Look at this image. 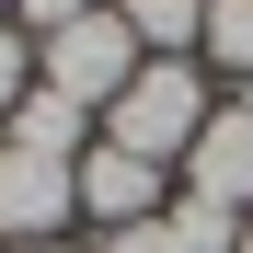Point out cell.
<instances>
[{
  "label": "cell",
  "instance_id": "obj_9",
  "mask_svg": "<svg viewBox=\"0 0 253 253\" xmlns=\"http://www.w3.org/2000/svg\"><path fill=\"white\" fill-rule=\"evenodd\" d=\"M161 219H173L184 253H242V219H230L219 196H184V184H173V207H161Z\"/></svg>",
  "mask_w": 253,
  "mask_h": 253
},
{
  "label": "cell",
  "instance_id": "obj_15",
  "mask_svg": "<svg viewBox=\"0 0 253 253\" xmlns=\"http://www.w3.org/2000/svg\"><path fill=\"white\" fill-rule=\"evenodd\" d=\"M242 253H253V219H242Z\"/></svg>",
  "mask_w": 253,
  "mask_h": 253
},
{
  "label": "cell",
  "instance_id": "obj_14",
  "mask_svg": "<svg viewBox=\"0 0 253 253\" xmlns=\"http://www.w3.org/2000/svg\"><path fill=\"white\" fill-rule=\"evenodd\" d=\"M230 104H242V115H253V81H242V92H230Z\"/></svg>",
  "mask_w": 253,
  "mask_h": 253
},
{
  "label": "cell",
  "instance_id": "obj_1",
  "mask_svg": "<svg viewBox=\"0 0 253 253\" xmlns=\"http://www.w3.org/2000/svg\"><path fill=\"white\" fill-rule=\"evenodd\" d=\"M219 115V81H207V58H138V81L92 115V138L126 150V161H161V173H184L196 126Z\"/></svg>",
  "mask_w": 253,
  "mask_h": 253
},
{
  "label": "cell",
  "instance_id": "obj_7",
  "mask_svg": "<svg viewBox=\"0 0 253 253\" xmlns=\"http://www.w3.org/2000/svg\"><path fill=\"white\" fill-rule=\"evenodd\" d=\"M115 23L138 35V58H196L207 46V0H115Z\"/></svg>",
  "mask_w": 253,
  "mask_h": 253
},
{
  "label": "cell",
  "instance_id": "obj_4",
  "mask_svg": "<svg viewBox=\"0 0 253 253\" xmlns=\"http://www.w3.org/2000/svg\"><path fill=\"white\" fill-rule=\"evenodd\" d=\"M69 219H81V184H69V161L0 150V253H12V242H69Z\"/></svg>",
  "mask_w": 253,
  "mask_h": 253
},
{
  "label": "cell",
  "instance_id": "obj_13",
  "mask_svg": "<svg viewBox=\"0 0 253 253\" xmlns=\"http://www.w3.org/2000/svg\"><path fill=\"white\" fill-rule=\"evenodd\" d=\"M12 253H81V242H12Z\"/></svg>",
  "mask_w": 253,
  "mask_h": 253
},
{
  "label": "cell",
  "instance_id": "obj_5",
  "mask_svg": "<svg viewBox=\"0 0 253 253\" xmlns=\"http://www.w3.org/2000/svg\"><path fill=\"white\" fill-rule=\"evenodd\" d=\"M184 196H219L230 219H253V115L219 92V115L196 126V150H184Z\"/></svg>",
  "mask_w": 253,
  "mask_h": 253
},
{
  "label": "cell",
  "instance_id": "obj_6",
  "mask_svg": "<svg viewBox=\"0 0 253 253\" xmlns=\"http://www.w3.org/2000/svg\"><path fill=\"white\" fill-rule=\"evenodd\" d=\"M0 150H35V161H81V150H92V115H81L69 92H46V81H35V92L12 104V126H0Z\"/></svg>",
  "mask_w": 253,
  "mask_h": 253
},
{
  "label": "cell",
  "instance_id": "obj_2",
  "mask_svg": "<svg viewBox=\"0 0 253 253\" xmlns=\"http://www.w3.org/2000/svg\"><path fill=\"white\" fill-rule=\"evenodd\" d=\"M35 81H46V92H69L81 115H104L126 81H138V35L115 23V0H104V12H81L58 46H35Z\"/></svg>",
  "mask_w": 253,
  "mask_h": 253
},
{
  "label": "cell",
  "instance_id": "obj_12",
  "mask_svg": "<svg viewBox=\"0 0 253 253\" xmlns=\"http://www.w3.org/2000/svg\"><path fill=\"white\" fill-rule=\"evenodd\" d=\"M104 253H184V242H173V219H150V230H115Z\"/></svg>",
  "mask_w": 253,
  "mask_h": 253
},
{
  "label": "cell",
  "instance_id": "obj_16",
  "mask_svg": "<svg viewBox=\"0 0 253 253\" xmlns=\"http://www.w3.org/2000/svg\"><path fill=\"white\" fill-rule=\"evenodd\" d=\"M0 23H12V0H0Z\"/></svg>",
  "mask_w": 253,
  "mask_h": 253
},
{
  "label": "cell",
  "instance_id": "obj_8",
  "mask_svg": "<svg viewBox=\"0 0 253 253\" xmlns=\"http://www.w3.org/2000/svg\"><path fill=\"white\" fill-rule=\"evenodd\" d=\"M196 58H207V81H219V69L253 81V0H207V46Z\"/></svg>",
  "mask_w": 253,
  "mask_h": 253
},
{
  "label": "cell",
  "instance_id": "obj_10",
  "mask_svg": "<svg viewBox=\"0 0 253 253\" xmlns=\"http://www.w3.org/2000/svg\"><path fill=\"white\" fill-rule=\"evenodd\" d=\"M81 12H104V0H12V35H23V46H58Z\"/></svg>",
  "mask_w": 253,
  "mask_h": 253
},
{
  "label": "cell",
  "instance_id": "obj_11",
  "mask_svg": "<svg viewBox=\"0 0 253 253\" xmlns=\"http://www.w3.org/2000/svg\"><path fill=\"white\" fill-rule=\"evenodd\" d=\"M23 92H35V46L0 23V126H12V104H23Z\"/></svg>",
  "mask_w": 253,
  "mask_h": 253
},
{
  "label": "cell",
  "instance_id": "obj_3",
  "mask_svg": "<svg viewBox=\"0 0 253 253\" xmlns=\"http://www.w3.org/2000/svg\"><path fill=\"white\" fill-rule=\"evenodd\" d=\"M69 184H81V219H92L104 242H115V230H150L161 207H173V173H161V161H126V150H104V138L69 161Z\"/></svg>",
  "mask_w": 253,
  "mask_h": 253
}]
</instances>
